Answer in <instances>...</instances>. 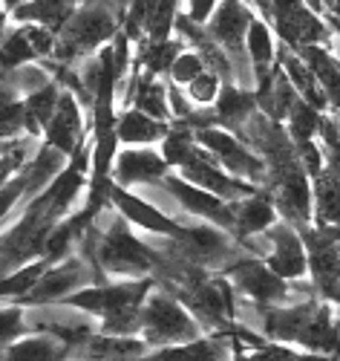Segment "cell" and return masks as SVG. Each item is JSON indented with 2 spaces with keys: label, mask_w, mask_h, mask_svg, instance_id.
Returning <instances> with one entry per match:
<instances>
[{
  "label": "cell",
  "mask_w": 340,
  "mask_h": 361,
  "mask_svg": "<svg viewBox=\"0 0 340 361\" xmlns=\"http://www.w3.org/2000/svg\"><path fill=\"white\" fill-rule=\"evenodd\" d=\"M162 183H165V191L184 208V212H191L202 220H210L222 228H234V205L225 202L222 197L194 185L191 179H184V176H165Z\"/></svg>",
  "instance_id": "10"
},
{
  "label": "cell",
  "mask_w": 340,
  "mask_h": 361,
  "mask_svg": "<svg viewBox=\"0 0 340 361\" xmlns=\"http://www.w3.org/2000/svg\"><path fill=\"white\" fill-rule=\"evenodd\" d=\"M81 130H84V125H81V107H78L75 93H61L55 118L46 128V142L55 145L58 150H64L67 157H73L78 147V139H81Z\"/></svg>",
  "instance_id": "19"
},
{
  "label": "cell",
  "mask_w": 340,
  "mask_h": 361,
  "mask_svg": "<svg viewBox=\"0 0 340 361\" xmlns=\"http://www.w3.org/2000/svg\"><path fill=\"white\" fill-rule=\"evenodd\" d=\"M228 275L245 295L260 300V304H277V300H286L289 295L286 278L277 275L268 263L237 260V263H228Z\"/></svg>",
  "instance_id": "12"
},
{
  "label": "cell",
  "mask_w": 340,
  "mask_h": 361,
  "mask_svg": "<svg viewBox=\"0 0 340 361\" xmlns=\"http://www.w3.org/2000/svg\"><path fill=\"white\" fill-rule=\"evenodd\" d=\"M326 298H329V300H337V304H340V260H337V266H334V275H332V283H329V289H326Z\"/></svg>",
  "instance_id": "44"
},
{
  "label": "cell",
  "mask_w": 340,
  "mask_h": 361,
  "mask_svg": "<svg viewBox=\"0 0 340 361\" xmlns=\"http://www.w3.org/2000/svg\"><path fill=\"white\" fill-rule=\"evenodd\" d=\"M222 75L220 73H213V70H205L199 78H194L188 84V99L199 107H208V104H216V99H220L222 93Z\"/></svg>",
  "instance_id": "40"
},
{
  "label": "cell",
  "mask_w": 340,
  "mask_h": 361,
  "mask_svg": "<svg viewBox=\"0 0 340 361\" xmlns=\"http://www.w3.org/2000/svg\"><path fill=\"white\" fill-rule=\"evenodd\" d=\"M61 358H64V350L52 336L23 338L6 353V361H61Z\"/></svg>",
  "instance_id": "34"
},
{
  "label": "cell",
  "mask_w": 340,
  "mask_h": 361,
  "mask_svg": "<svg viewBox=\"0 0 340 361\" xmlns=\"http://www.w3.org/2000/svg\"><path fill=\"white\" fill-rule=\"evenodd\" d=\"M300 55L308 61V67L315 70L317 84L323 87L329 104L334 110H340V64L334 61V58L323 47H306V49H300Z\"/></svg>",
  "instance_id": "28"
},
{
  "label": "cell",
  "mask_w": 340,
  "mask_h": 361,
  "mask_svg": "<svg viewBox=\"0 0 340 361\" xmlns=\"http://www.w3.org/2000/svg\"><path fill=\"white\" fill-rule=\"evenodd\" d=\"M234 228L237 234H260L277 223V208L265 194L234 200Z\"/></svg>",
  "instance_id": "22"
},
{
  "label": "cell",
  "mask_w": 340,
  "mask_h": 361,
  "mask_svg": "<svg viewBox=\"0 0 340 361\" xmlns=\"http://www.w3.org/2000/svg\"><path fill=\"white\" fill-rule=\"evenodd\" d=\"M141 326L156 341H191L196 336L191 315L184 312V307L176 298L165 292L147 298V304L141 310Z\"/></svg>",
  "instance_id": "8"
},
{
  "label": "cell",
  "mask_w": 340,
  "mask_h": 361,
  "mask_svg": "<svg viewBox=\"0 0 340 361\" xmlns=\"http://www.w3.org/2000/svg\"><path fill=\"white\" fill-rule=\"evenodd\" d=\"M87 355L92 358H130V355H141L144 344L127 336H101V338H89L87 344Z\"/></svg>",
  "instance_id": "36"
},
{
  "label": "cell",
  "mask_w": 340,
  "mask_h": 361,
  "mask_svg": "<svg viewBox=\"0 0 340 361\" xmlns=\"http://www.w3.org/2000/svg\"><path fill=\"white\" fill-rule=\"evenodd\" d=\"M173 249L179 252V257L191 260V263H228L231 260V240L225 237L222 226H194L184 228V234L179 240H173Z\"/></svg>",
  "instance_id": "13"
},
{
  "label": "cell",
  "mask_w": 340,
  "mask_h": 361,
  "mask_svg": "<svg viewBox=\"0 0 340 361\" xmlns=\"http://www.w3.org/2000/svg\"><path fill=\"white\" fill-rule=\"evenodd\" d=\"M280 67H283V73L289 75V81L294 84V90L300 93V99H306L308 104H315L317 110L329 107V99H326V93H323V87L317 84L315 70L308 67V61H306L300 52L283 49V52H280Z\"/></svg>",
  "instance_id": "23"
},
{
  "label": "cell",
  "mask_w": 340,
  "mask_h": 361,
  "mask_svg": "<svg viewBox=\"0 0 340 361\" xmlns=\"http://www.w3.org/2000/svg\"><path fill=\"white\" fill-rule=\"evenodd\" d=\"M170 162L165 154H156L150 147H127L115 157L113 165V179L125 188V185H144V183H162L168 176Z\"/></svg>",
  "instance_id": "14"
},
{
  "label": "cell",
  "mask_w": 340,
  "mask_h": 361,
  "mask_svg": "<svg viewBox=\"0 0 340 361\" xmlns=\"http://www.w3.org/2000/svg\"><path fill=\"white\" fill-rule=\"evenodd\" d=\"M205 70H208V64H205L202 52H199V49H188V47H184V49H182V55L173 61L170 81H173V84H179V87H188V84H191L194 78H199Z\"/></svg>",
  "instance_id": "39"
},
{
  "label": "cell",
  "mask_w": 340,
  "mask_h": 361,
  "mask_svg": "<svg viewBox=\"0 0 340 361\" xmlns=\"http://www.w3.org/2000/svg\"><path fill=\"white\" fill-rule=\"evenodd\" d=\"M188 47L182 35H173L168 41H159V44H147L144 52H141V70L150 73V75H170L173 70V61L182 55V49Z\"/></svg>",
  "instance_id": "31"
},
{
  "label": "cell",
  "mask_w": 340,
  "mask_h": 361,
  "mask_svg": "<svg viewBox=\"0 0 340 361\" xmlns=\"http://www.w3.org/2000/svg\"><path fill=\"white\" fill-rule=\"evenodd\" d=\"M271 26L280 41L297 52L306 47H320L329 38V26L306 0H274Z\"/></svg>",
  "instance_id": "5"
},
{
  "label": "cell",
  "mask_w": 340,
  "mask_h": 361,
  "mask_svg": "<svg viewBox=\"0 0 340 361\" xmlns=\"http://www.w3.org/2000/svg\"><path fill=\"white\" fill-rule=\"evenodd\" d=\"M300 344L312 347V350H320V353H337L340 350V326L332 321L326 307H315V315H312V321L306 324L303 336H300Z\"/></svg>",
  "instance_id": "29"
},
{
  "label": "cell",
  "mask_w": 340,
  "mask_h": 361,
  "mask_svg": "<svg viewBox=\"0 0 340 361\" xmlns=\"http://www.w3.org/2000/svg\"><path fill=\"white\" fill-rule=\"evenodd\" d=\"M179 171H182L184 179H191L194 185H199V188H205V191H210L216 197H222V200H231V202L257 194L254 185H248L245 179L231 176L228 171H222L210 159V154H205V147H199V145L191 150V157L182 162Z\"/></svg>",
  "instance_id": "7"
},
{
  "label": "cell",
  "mask_w": 340,
  "mask_h": 361,
  "mask_svg": "<svg viewBox=\"0 0 340 361\" xmlns=\"http://www.w3.org/2000/svg\"><path fill=\"white\" fill-rule=\"evenodd\" d=\"M254 6L248 0H222L220 9L213 12V18L205 23L208 38L220 47L234 64V84H248L245 78V35H248V26L254 20Z\"/></svg>",
  "instance_id": "3"
},
{
  "label": "cell",
  "mask_w": 340,
  "mask_h": 361,
  "mask_svg": "<svg viewBox=\"0 0 340 361\" xmlns=\"http://www.w3.org/2000/svg\"><path fill=\"white\" fill-rule=\"evenodd\" d=\"M254 107H257V96L248 93L245 87L228 81V84L222 87L220 99H216V122H222V125H228L231 130L239 133L245 125L251 122Z\"/></svg>",
  "instance_id": "21"
},
{
  "label": "cell",
  "mask_w": 340,
  "mask_h": 361,
  "mask_svg": "<svg viewBox=\"0 0 340 361\" xmlns=\"http://www.w3.org/2000/svg\"><path fill=\"white\" fill-rule=\"evenodd\" d=\"M297 361H334V358H323V355H303Z\"/></svg>",
  "instance_id": "45"
},
{
  "label": "cell",
  "mask_w": 340,
  "mask_h": 361,
  "mask_svg": "<svg viewBox=\"0 0 340 361\" xmlns=\"http://www.w3.org/2000/svg\"><path fill=\"white\" fill-rule=\"evenodd\" d=\"M271 194L280 205V212L297 223V226H306L308 217H312V188H308V179H306V168L297 162H289L283 168H274L271 171Z\"/></svg>",
  "instance_id": "9"
},
{
  "label": "cell",
  "mask_w": 340,
  "mask_h": 361,
  "mask_svg": "<svg viewBox=\"0 0 340 361\" xmlns=\"http://www.w3.org/2000/svg\"><path fill=\"white\" fill-rule=\"evenodd\" d=\"M147 361H228V350L222 341H188L150 355Z\"/></svg>",
  "instance_id": "32"
},
{
  "label": "cell",
  "mask_w": 340,
  "mask_h": 361,
  "mask_svg": "<svg viewBox=\"0 0 340 361\" xmlns=\"http://www.w3.org/2000/svg\"><path fill=\"white\" fill-rule=\"evenodd\" d=\"M320 125H323L320 110L315 104H308L306 99H297V104L289 113V136L294 139V145L312 142V136L320 130Z\"/></svg>",
  "instance_id": "35"
},
{
  "label": "cell",
  "mask_w": 340,
  "mask_h": 361,
  "mask_svg": "<svg viewBox=\"0 0 340 361\" xmlns=\"http://www.w3.org/2000/svg\"><path fill=\"white\" fill-rule=\"evenodd\" d=\"M150 281H130V283H110L96 289H81L67 298V307L81 312L104 315V333L125 336L133 326H141V300H147Z\"/></svg>",
  "instance_id": "2"
},
{
  "label": "cell",
  "mask_w": 340,
  "mask_h": 361,
  "mask_svg": "<svg viewBox=\"0 0 340 361\" xmlns=\"http://www.w3.org/2000/svg\"><path fill=\"white\" fill-rule=\"evenodd\" d=\"M245 52H248V64L254 67L257 75L274 70L277 64V41H274V26L263 18L254 15L251 26H248V35H245Z\"/></svg>",
  "instance_id": "24"
},
{
  "label": "cell",
  "mask_w": 340,
  "mask_h": 361,
  "mask_svg": "<svg viewBox=\"0 0 340 361\" xmlns=\"http://www.w3.org/2000/svg\"><path fill=\"white\" fill-rule=\"evenodd\" d=\"M46 263H49V260H46V257H41V260L29 263V266H20L15 275H9V278L4 281V295H6V298H12V295H18V298L29 295V292L35 289V283L41 281V275L49 269Z\"/></svg>",
  "instance_id": "38"
},
{
  "label": "cell",
  "mask_w": 340,
  "mask_h": 361,
  "mask_svg": "<svg viewBox=\"0 0 340 361\" xmlns=\"http://www.w3.org/2000/svg\"><path fill=\"white\" fill-rule=\"evenodd\" d=\"M248 361H297V355H294L289 347H277V344H271V347L257 350Z\"/></svg>",
  "instance_id": "43"
},
{
  "label": "cell",
  "mask_w": 340,
  "mask_h": 361,
  "mask_svg": "<svg viewBox=\"0 0 340 361\" xmlns=\"http://www.w3.org/2000/svg\"><path fill=\"white\" fill-rule=\"evenodd\" d=\"M110 200H113V205L118 208V212L125 214V220H130L133 226H139V228H144V231L165 234V237H170V240H179V237L184 234V228H182L176 220H170L168 214H162L159 208H153L150 202H144V200L127 194L121 185H113Z\"/></svg>",
  "instance_id": "17"
},
{
  "label": "cell",
  "mask_w": 340,
  "mask_h": 361,
  "mask_svg": "<svg viewBox=\"0 0 340 361\" xmlns=\"http://www.w3.org/2000/svg\"><path fill=\"white\" fill-rule=\"evenodd\" d=\"M0 321H4V341L9 344L15 338L18 329H23V310L20 307H6L4 310V318H0Z\"/></svg>",
  "instance_id": "42"
},
{
  "label": "cell",
  "mask_w": 340,
  "mask_h": 361,
  "mask_svg": "<svg viewBox=\"0 0 340 361\" xmlns=\"http://www.w3.org/2000/svg\"><path fill=\"white\" fill-rule=\"evenodd\" d=\"M118 18H125V6L115 0H87V4H81L67 20V26L61 29L55 58L61 64H73L81 55H96L99 47L113 44V38L121 32Z\"/></svg>",
  "instance_id": "1"
},
{
  "label": "cell",
  "mask_w": 340,
  "mask_h": 361,
  "mask_svg": "<svg viewBox=\"0 0 340 361\" xmlns=\"http://www.w3.org/2000/svg\"><path fill=\"white\" fill-rule=\"evenodd\" d=\"M196 142L208 150L210 157H216V162H220L228 173L245 179V183H263V179L268 176V168L265 162L254 154V150H248L242 145V139H237L234 133L222 130V128H202L196 130Z\"/></svg>",
  "instance_id": "6"
},
{
  "label": "cell",
  "mask_w": 340,
  "mask_h": 361,
  "mask_svg": "<svg viewBox=\"0 0 340 361\" xmlns=\"http://www.w3.org/2000/svg\"><path fill=\"white\" fill-rule=\"evenodd\" d=\"M317 304H303V307H289V310H271L265 312V336L280 338V341H300L306 324L312 321Z\"/></svg>",
  "instance_id": "26"
},
{
  "label": "cell",
  "mask_w": 340,
  "mask_h": 361,
  "mask_svg": "<svg viewBox=\"0 0 340 361\" xmlns=\"http://www.w3.org/2000/svg\"><path fill=\"white\" fill-rule=\"evenodd\" d=\"M35 58H38V52H35L32 41H29V35H26V26L9 20L6 32H4V64H6V73L32 64Z\"/></svg>",
  "instance_id": "33"
},
{
  "label": "cell",
  "mask_w": 340,
  "mask_h": 361,
  "mask_svg": "<svg viewBox=\"0 0 340 361\" xmlns=\"http://www.w3.org/2000/svg\"><path fill=\"white\" fill-rule=\"evenodd\" d=\"M96 260L101 269L115 275H141L159 263L156 255L130 234L125 220H113V226L104 231L96 246Z\"/></svg>",
  "instance_id": "4"
},
{
  "label": "cell",
  "mask_w": 340,
  "mask_h": 361,
  "mask_svg": "<svg viewBox=\"0 0 340 361\" xmlns=\"http://www.w3.org/2000/svg\"><path fill=\"white\" fill-rule=\"evenodd\" d=\"M268 266L274 269L277 275H283L286 281L303 278L306 269H308V246H306V237H300L291 226L286 223H274L268 231Z\"/></svg>",
  "instance_id": "11"
},
{
  "label": "cell",
  "mask_w": 340,
  "mask_h": 361,
  "mask_svg": "<svg viewBox=\"0 0 340 361\" xmlns=\"http://www.w3.org/2000/svg\"><path fill=\"white\" fill-rule=\"evenodd\" d=\"M87 266L84 260H58L55 266H49L41 275V281L35 283V289L23 295V304H46V300H58V298H70L84 281H87Z\"/></svg>",
  "instance_id": "15"
},
{
  "label": "cell",
  "mask_w": 340,
  "mask_h": 361,
  "mask_svg": "<svg viewBox=\"0 0 340 361\" xmlns=\"http://www.w3.org/2000/svg\"><path fill=\"white\" fill-rule=\"evenodd\" d=\"M220 4H222V0H188V12H184V15L205 26L213 18V12L220 9Z\"/></svg>",
  "instance_id": "41"
},
{
  "label": "cell",
  "mask_w": 340,
  "mask_h": 361,
  "mask_svg": "<svg viewBox=\"0 0 340 361\" xmlns=\"http://www.w3.org/2000/svg\"><path fill=\"white\" fill-rule=\"evenodd\" d=\"M115 130H118V139L125 142V145H150V142L165 139L170 128L165 122H159V118L147 116L144 110L130 107V110L121 113Z\"/></svg>",
  "instance_id": "25"
},
{
  "label": "cell",
  "mask_w": 340,
  "mask_h": 361,
  "mask_svg": "<svg viewBox=\"0 0 340 361\" xmlns=\"http://www.w3.org/2000/svg\"><path fill=\"white\" fill-rule=\"evenodd\" d=\"M23 104H26V130L29 133L46 130L49 122L55 118L58 104H61V87L55 81H49L41 90H35V93H29L23 99Z\"/></svg>",
  "instance_id": "27"
},
{
  "label": "cell",
  "mask_w": 340,
  "mask_h": 361,
  "mask_svg": "<svg viewBox=\"0 0 340 361\" xmlns=\"http://www.w3.org/2000/svg\"><path fill=\"white\" fill-rule=\"evenodd\" d=\"M315 205L320 226L340 223V179L329 168L315 176Z\"/></svg>",
  "instance_id": "30"
},
{
  "label": "cell",
  "mask_w": 340,
  "mask_h": 361,
  "mask_svg": "<svg viewBox=\"0 0 340 361\" xmlns=\"http://www.w3.org/2000/svg\"><path fill=\"white\" fill-rule=\"evenodd\" d=\"M182 300L188 304L202 321L222 324L234 312V295L225 281H205L199 278L196 283L182 289Z\"/></svg>",
  "instance_id": "16"
},
{
  "label": "cell",
  "mask_w": 340,
  "mask_h": 361,
  "mask_svg": "<svg viewBox=\"0 0 340 361\" xmlns=\"http://www.w3.org/2000/svg\"><path fill=\"white\" fill-rule=\"evenodd\" d=\"M257 107L274 118V122H280V118H289L291 107L297 104L300 93L294 90V84L289 81V75L283 73V67H274L263 75H257Z\"/></svg>",
  "instance_id": "18"
},
{
  "label": "cell",
  "mask_w": 340,
  "mask_h": 361,
  "mask_svg": "<svg viewBox=\"0 0 340 361\" xmlns=\"http://www.w3.org/2000/svg\"><path fill=\"white\" fill-rule=\"evenodd\" d=\"M75 0H23L20 6H15L6 18L12 23H41L49 26L61 35V29L67 26V20L75 15Z\"/></svg>",
  "instance_id": "20"
},
{
  "label": "cell",
  "mask_w": 340,
  "mask_h": 361,
  "mask_svg": "<svg viewBox=\"0 0 340 361\" xmlns=\"http://www.w3.org/2000/svg\"><path fill=\"white\" fill-rule=\"evenodd\" d=\"M38 150H41V145H35L32 139H6L4 142V179L6 183L35 159Z\"/></svg>",
  "instance_id": "37"
}]
</instances>
